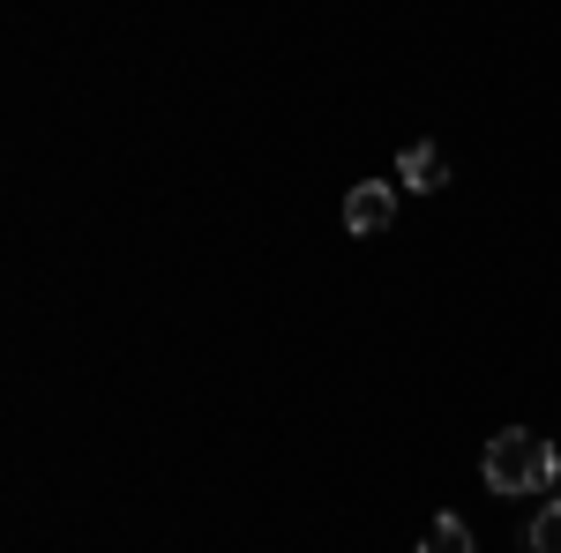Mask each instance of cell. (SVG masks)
<instances>
[{"label": "cell", "mask_w": 561, "mask_h": 553, "mask_svg": "<svg viewBox=\"0 0 561 553\" xmlns=\"http://www.w3.org/2000/svg\"><path fill=\"white\" fill-rule=\"evenodd\" d=\"M554 471H561V449L531 426H502L479 457V479L494 494H539V486H554Z\"/></svg>", "instance_id": "1"}, {"label": "cell", "mask_w": 561, "mask_h": 553, "mask_svg": "<svg viewBox=\"0 0 561 553\" xmlns=\"http://www.w3.org/2000/svg\"><path fill=\"white\" fill-rule=\"evenodd\" d=\"M389 217H397V187H389V180H359V187L345 195V232L352 240L389 232Z\"/></svg>", "instance_id": "2"}, {"label": "cell", "mask_w": 561, "mask_h": 553, "mask_svg": "<svg viewBox=\"0 0 561 553\" xmlns=\"http://www.w3.org/2000/svg\"><path fill=\"white\" fill-rule=\"evenodd\" d=\"M397 180H404L412 195L449 187V158H442V142H404V150H397Z\"/></svg>", "instance_id": "3"}, {"label": "cell", "mask_w": 561, "mask_h": 553, "mask_svg": "<svg viewBox=\"0 0 561 553\" xmlns=\"http://www.w3.org/2000/svg\"><path fill=\"white\" fill-rule=\"evenodd\" d=\"M420 553H479V546H472V531H465V516L442 509L427 531H420Z\"/></svg>", "instance_id": "4"}, {"label": "cell", "mask_w": 561, "mask_h": 553, "mask_svg": "<svg viewBox=\"0 0 561 553\" xmlns=\"http://www.w3.org/2000/svg\"><path fill=\"white\" fill-rule=\"evenodd\" d=\"M524 553H561V502H547V509L524 523Z\"/></svg>", "instance_id": "5"}]
</instances>
